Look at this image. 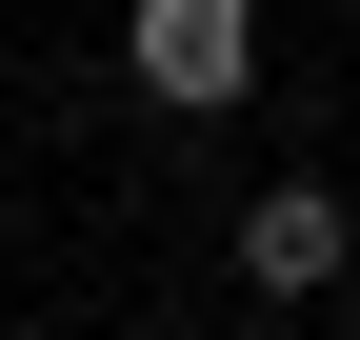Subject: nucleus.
Segmentation results:
<instances>
[{
  "label": "nucleus",
  "mask_w": 360,
  "mask_h": 340,
  "mask_svg": "<svg viewBox=\"0 0 360 340\" xmlns=\"http://www.w3.org/2000/svg\"><path fill=\"white\" fill-rule=\"evenodd\" d=\"M120 60H141V100L220 120V100L260 80V0H141V20H120Z\"/></svg>",
  "instance_id": "nucleus-1"
},
{
  "label": "nucleus",
  "mask_w": 360,
  "mask_h": 340,
  "mask_svg": "<svg viewBox=\"0 0 360 340\" xmlns=\"http://www.w3.org/2000/svg\"><path fill=\"white\" fill-rule=\"evenodd\" d=\"M340 240H360V221H340V181H260V200H240V280H260V301H321Z\"/></svg>",
  "instance_id": "nucleus-2"
}]
</instances>
